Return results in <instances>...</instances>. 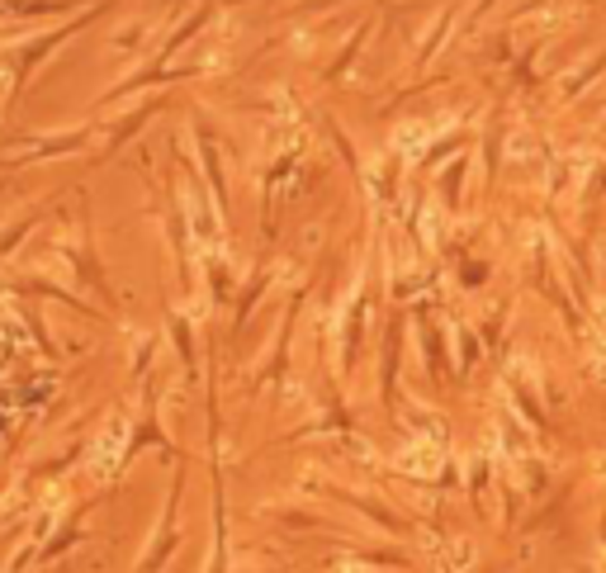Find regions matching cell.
I'll return each instance as SVG.
<instances>
[{
  "mask_svg": "<svg viewBox=\"0 0 606 573\" xmlns=\"http://www.w3.org/2000/svg\"><path fill=\"white\" fill-rule=\"evenodd\" d=\"M398 465L408 469V474H436L440 469V446H436V441H427V446H417V450H402Z\"/></svg>",
  "mask_w": 606,
  "mask_h": 573,
  "instance_id": "1",
  "label": "cell"
},
{
  "mask_svg": "<svg viewBox=\"0 0 606 573\" xmlns=\"http://www.w3.org/2000/svg\"><path fill=\"white\" fill-rule=\"evenodd\" d=\"M123 422H109V432H104V441H100V455L90 459V465H95V474H109L114 469V459H119V450H123Z\"/></svg>",
  "mask_w": 606,
  "mask_h": 573,
  "instance_id": "2",
  "label": "cell"
},
{
  "mask_svg": "<svg viewBox=\"0 0 606 573\" xmlns=\"http://www.w3.org/2000/svg\"><path fill=\"white\" fill-rule=\"evenodd\" d=\"M601 573H606V554H601Z\"/></svg>",
  "mask_w": 606,
  "mask_h": 573,
  "instance_id": "3",
  "label": "cell"
}]
</instances>
